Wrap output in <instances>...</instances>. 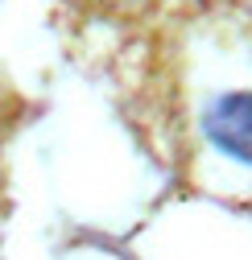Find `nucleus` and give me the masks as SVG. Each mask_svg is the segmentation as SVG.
I'll use <instances>...</instances> for the list:
<instances>
[{"label":"nucleus","instance_id":"1","mask_svg":"<svg viewBox=\"0 0 252 260\" xmlns=\"http://www.w3.org/2000/svg\"><path fill=\"white\" fill-rule=\"evenodd\" d=\"M203 133L207 141L240 161V166H252V91H228L203 112Z\"/></svg>","mask_w":252,"mask_h":260}]
</instances>
